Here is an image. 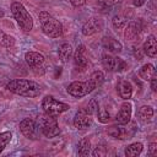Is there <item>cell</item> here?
<instances>
[{
  "label": "cell",
  "instance_id": "cell-25",
  "mask_svg": "<svg viewBox=\"0 0 157 157\" xmlns=\"http://www.w3.org/2000/svg\"><path fill=\"white\" fill-rule=\"evenodd\" d=\"M96 114H97V119H98V121H101V123H103V124L108 123L109 119H110V113H109L104 107H97V109H96Z\"/></svg>",
  "mask_w": 157,
  "mask_h": 157
},
{
  "label": "cell",
  "instance_id": "cell-14",
  "mask_svg": "<svg viewBox=\"0 0 157 157\" xmlns=\"http://www.w3.org/2000/svg\"><path fill=\"white\" fill-rule=\"evenodd\" d=\"M25 60L31 67H37L42 66V64L44 63V55L38 52H27L25 54Z\"/></svg>",
  "mask_w": 157,
  "mask_h": 157
},
{
  "label": "cell",
  "instance_id": "cell-6",
  "mask_svg": "<svg viewBox=\"0 0 157 157\" xmlns=\"http://www.w3.org/2000/svg\"><path fill=\"white\" fill-rule=\"evenodd\" d=\"M40 128H42V132L48 139L55 137L60 134V129H59L56 118L52 117L49 114H45L40 118Z\"/></svg>",
  "mask_w": 157,
  "mask_h": 157
},
{
  "label": "cell",
  "instance_id": "cell-27",
  "mask_svg": "<svg viewBox=\"0 0 157 157\" xmlns=\"http://www.w3.org/2000/svg\"><path fill=\"white\" fill-rule=\"evenodd\" d=\"M11 139H12V132L11 131L0 132V153L4 151V148L6 147V145L11 141Z\"/></svg>",
  "mask_w": 157,
  "mask_h": 157
},
{
  "label": "cell",
  "instance_id": "cell-26",
  "mask_svg": "<svg viewBox=\"0 0 157 157\" xmlns=\"http://www.w3.org/2000/svg\"><path fill=\"white\" fill-rule=\"evenodd\" d=\"M90 81L94 85L96 88L99 87V86L103 83V81H104V75H103V72L99 71V70L93 71V72L91 74V76H90Z\"/></svg>",
  "mask_w": 157,
  "mask_h": 157
},
{
  "label": "cell",
  "instance_id": "cell-13",
  "mask_svg": "<svg viewBox=\"0 0 157 157\" xmlns=\"http://www.w3.org/2000/svg\"><path fill=\"white\" fill-rule=\"evenodd\" d=\"M74 63H75V66L78 67V69H86L87 67V56H86V49H85V45H78L74 53Z\"/></svg>",
  "mask_w": 157,
  "mask_h": 157
},
{
  "label": "cell",
  "instance_id": "cell-16",
  "mask_svg": "<svg viewBox=\"0 0 157 157\" xmlns=\"http://www.w3.org/2000/svg\"><path fill=\"white\" fill-rule=\"evenodd\" d=\"M144 53L150 58L156 56V54H157V40H156L155 36L150 34L146 38V40L144 43Z\"/></svg>",
  "mask_w": 157,
  "mask_h": 157
},
{
  "label": "cell",
  "instance_id": "cell-24",
  "mask_svg": "<svg viewBox=\"0 0 157 157\" xmlns=\"http://www.w3.org/2000/svg\"><path fill=\"white\" fill-rule=\"evenodd\" d=\"M13 44H15L13 37L6 34V33L1 29V27H0V45H1V47H6V48H10V47H12Z\"/></svg>",
  "mask_w": 157,
  "mask_h": 157
},
{
  "label": "cell",
  "instance_id": "cell-19",
  "mask_svg": "<svg viewBox=\"0 0 157 157\" xmlns=\"http://www.w3.org/2000/svg\"><path fill=\"white\" fill-rule=\"evenodd\" d=\"M137 117L141 123H148L153 117V109L150 105H142L137 110Z\"/></svg>",
  "mask_w": 157,
  "mask_h": 157
},
{
  "label": "cell",
  "instance_id": "cell-30",
  "mask_svg": "<svg viewBox=\"0 0 157 157\" xmlns=\"http://www.w3.org/2000/svg\"><path fill=\"white\" fill-rule=\"evenodd\" d=\"M148 153L151 156H156L157 155V144L156 142H151L148 145Z\"/></svg>",
  "mask_w": 157,
  "mask_h": 157
},
{
  "label": "cell",
  "instance_id": "cell-9",
  "mask_svg": "<svg viewBox=\"0 0 157 157\" xmlns=\"http://www.w3.org/2000/svg\"><path fill=\"white\" fill-rule=\"evenodd\" d=\"M20 130L21 132L23 134L25 137L27 139H36V130H37V126H36V121L31 118H25L21 123H20Z\"/></svg>",
  "mask_w": 157,
  "mask_h": 157
},
{
  "label": "cell",
  "instance_id": "cell-5",
  "mask_svg": "<svg viewBox=\"0 0 157 157\" xmlns=\"http://www.w3.org/2000/svg\"><path fill=\"white\" fill-rule=\"evenodd\" d=\"M94 88H96L94 85L90 80H87V81H74V82H71L67 86L66 91L70 96H72L75 98H81V97H85L88 93H91Z\"/></svg>",
  "mask_w": 157,
  "mask_h": 157
},
{
  "label": "cell",
  "instance_id": "cell-3",
  "mask_svg": "<svg viewBox=\"0 0 157 157\" xmlns=\"http://www.w3.org/2000/svg\"><path fill=\"white\" fill-rule=\"evenodd\" d=\"M11 12H12L17 25L20 26V28L25 33L31 32V29L33 28V20H32V16L26 10V7L21 2L13 1L11 4Z\"/></svg>",
  "mask_w": 157,
  "mask_h": 157
},
{
  "label": "cell",
  "instance_id": "cell-15",
  "mask_svg": "<svg viewBox=\"0 0 157 157\" xmlns=\"http://www.w3.org/2000/svg\"><path fill=\"white\" fill-rule=\"evenodd\" d=\"M117 91H118L120 98H123V99H125V101L129 99V98H131V96H132V86H131V83H130L129 81H126V80H120V81L118 82V85H117Z\"/></svg>",
  "mask_w": 157,
  "mask_h": 157
},
{
  "label": "cell",
  "instance_id": "cell-10",
  "mask_svg": "<svg viewBox=\"0 0 157 157\" xmlns=\"http://www.w3.org/2000/svg\"><path fill=\"white\" fill-rule=\"evenodd\" d=\"M130 118H131V104L129 102H124L115 115V120L119 125H126L130 121Z\"/></svg>",
  "mask_w": 157,
  "mask_h": 157
},
{
  "label": "cell",
  "instance_id": "cell-12",
  "mask_svg": "<svg viewBox=\"0 0 157 157\" xmlns=\"http://www.w3.org/2000/svg\"><path fill=\"white\" fill-rule=\"evenodd\" d=\"M141 21L137 20V21H131L126 27H125V31H124V37L126 40H134L139 33L141 32Z\"/></svg>",
  "mask_w": 157,
  "mask_h": 157
},
{
  "label": "cell",
  "instance_id": "cell-23",
  "mask_svg": "<svg viewBox=\"0 0 157 157\" xmlns=\"http://www.w3.org/2000/svg\"><path fill=\"white\" fill-rule=\"evenodd\" d=\"M141 152H142V144L141 142H134L125 148V156L126 157H136Z\"/></svg>",
  "mask_w": 157,
  "mask_h": 157
},
{
  "label": "cell",
  "instance_id": "cell-7",
  "mask_svg": "<svg viewBox=\"0 0 157 157\" xmlns=\"http://www.w3.org/2000/svg\"><path fill=\"white\" fill-rule=\"evenodd\" d=\"M102 64L103 66L109 70V71H117L120 72L126 69V63L119 58V56H113L110 54H103L102 55Z\"/></svg>",
  "mask_w": 157,
  "mask_h": 157
},
{
  "label": "cell",
  "instance_id": "cell-18",
  "mask_svg": "<svg viewBox=\"0 0 157 157\" xmlns=\"http://www.w3.org/2000/svg\"><path fill=\"white\" fill-rule=\"evenodd\" d=\"M107 134L109 136L114 137V139H120V140H123V139H130L129 137L130 134L128 132V130L124 129V128H121V126H118V125H113V126L108 128L107 129Z\"/></svg>",
  "mask_w": 157,
  "mask_h": 157
},
{
  "label": "cell",
  "instance_id": "cell-1",
  "mask_svg": "<svg viewBox=\"0 0 157 157\" xmlns=\"http://www.w3.org/2000/svg\"><path fill=\"white\" fill-rule=\"evenodd\" d=\"M6 90L10 91L11 93L22 96V97H28L33 98L40 94L42 90L40 86L31 80H25V78H13L6 83Z\"/></svg>",
  "mask_w": 157,
  "mask_h": 157
},
{
  "label": "cell",
  "instance_id": "cell-22",
  "mask_svg": "<svg viewBox=\"0 0 157 157\" xmlns=\"http://www.w3.org/2000/svg\"><path fill=\"white\" fill-rule=\"evenodd\" d=\"M155 67L152 64H145L141 66V69L139 70V76L145 80V81H150V78L155 75Z\"/></svg>",
  "mask_w": 157,
  "mask_h": 157
},
{
  "label": "cell",
  "instance_id": "cell-21",
  "mask_svg": "<svg viewBox=\"0 0 157 157\" xmlns=\"http://www.w3.org/2000/svg\"><path fill=\"white\" fill-rule=\"evenodd\" d=\"M90 152H91V142H90V140L87 137L81 139L78 141V144H77V155L85 157V156H88Z\"/></svg>",
  "mask_w": 157,
  "mask_h": 157
},
{
  "label": "cell",
  "instance_id": "cell-4",
  "mask_svg": "<svg viewBox=\"0 0 157 157\" xmlns=\"http://www.w3.org/2000/svg\"><path fill=\"white\" fill-rule=\"evenodd\" d=\"M42 108L45 114H49L52 117H58L61 113L69 110V104L56 101L53 96H45L42 99Z\"/></svg>",
  "mask_w": 157,
  "mask_h": 157
},
{
  "label": "cell",
  "instance_id": "cell-8",
  "mask_svg": "<svg viewBox=\"0 0 157 157\" xmlns=\"http://www.w3.org/2000/svg\"><path fill=\"white\" fill-rule=\"evenodd\" d=\"M92 119L91 115L85 110V108H81L76 112L75 117H74V125L77 129H86L91 125Z\"/></svg>",
  "mask_w": 157,
  "mask_h": 157
},
{
  "label": "cell",
  "instance_id": "cell-20",
  "mask_svg": "<svg viewBox=\"0 0 157 157\" xmlns=\"http://www.w3.org/2000/svg\"><path fill=\"white\" fill-rule=\"evenodd\" d=\"M72 54V48L69 43H63L61 45H59L58 48V55H59V59L63 61V63H66L69 60V58L71 56Z\"/></svg>",
  "mask_w": 157,
  "mask_h": 157
},
{
  "label": "cell",
  "instance_id": "cell-33",
  "mask_svg": "<svg viewBox=\"0 0 157 157\" xmlns=\"http://www.w3.org/2000/svg\"><path fill=\"white\" fill-rule=\"evenodd\" d=\"M69 1L71 2V5H72V6L78 7V6H82V5L85 4V1H86V0H69Z\"/></svg>",
  "mask_w": 157,
  "mask_h": 157
},
{
  "label": "cell",
  "instance_id": "cell-32",
  "mask_svg": "<svg viewBox=\"0 0 157 157\" xmlns=\"http://www.w3.org/2000/svg\"><path fill=\"white\" fill-rule=\"evenodd\" d=\"M94 157H99V156H105V150H103V147H96V150L92 153Z\"/></svg>",
  "mask_w": 157,
  "mask_h": 157
},
{
  "label": "cell",
  "instance_id": "cell-29",
  "mask_svg": "<svg viewBox=\"0 0 157 157\" xmlns=\"http://www.w3.org/2000/svg\"><path fill=\"white\" fill-rule=\"evenodd\" d=\"M97 102H96V99H91L90 102H88V104H87V107L85 108V110L90 114V115H92L94 112H96V109H97Z\"/></svg>",
  "mask_w": 157,
  "mask_h": 157
},
{
  "label": "cell",
  "instance_id": "cell-2",
  "mask_svg": "<svg viewBox=\"0 0 157 157\" xmlns=\"http://www.w3.org/2000/svg\"><path fill=\"white\" fill-rule=\"evenodd\" d=\"M38 17H39V22H40L42 29H43V32L48 37L58 38V37H60L63 34V26H61V23L56 18H54L49 12L42 11V12H39Z\"/></svg>",
  "mask_w": 157,
  "mask_h": 157
},
{
  "label": "cell",
  "instance_id": "cell-35",
  "mask_svg": "<svg viewBox=\"0 0 157 157\" xmlns=\"http://www.w3.org/2000/svg\"><path fill=\"white\" fill-rule=\"evenodd\" d=\"M1 17H4V11L0 10V18H1Z\"/></svg>",
  "mask_w": 157,
  "mask_h": 157
},
{
  "label": "cell",
  "instance_id": "cell-11",
  "mask_svg": "<svg viewBox=\"0 0 157 157\" xmlns=\"http://www.w3.org/2000/svg\"><path fill=\"white\" fill-rule=\"evenodd\" d=\"M102 27H103L102 21L97 17H92L82 26V34L83 36H92L93 33L101 31Z\"/></svg>",
  "mask_w": 157,
  "mask_h": 157
},
{
  "label": "cell",
  "instance_id": "cell-28",
  "mask_svg": "<svg viewBox=\"0 0 157 157\" xmlns=\"http://www.w3.org/2000/svg\"><path fill=\"white\" fill-rule=\"evenodd\" d=\"M112 25H113V27L115 28V29H121V28H124L125 27V25H126V20H125V17H123V16H114L113 17V20H112Z\"/></svg>",
  "mask_w": 157,
  "mask_h": 157
},
{
  "label": "cell",
  "instance_id": "cell-34",
  "mask_svg": "<svg viewBox=\"0 0 157 157\" xmlns=\"http://www.w3.org/2000/svg\"><path fill=\"white\" fill-rule=\"evenodd\" d=\"M132 2H134V5H135V6H137V7H139V6H141V5H144V4H145V0H134Z\"/></svg>",
  "mask_w": 157,
  "mask_h": 157
},
{
  "label": "cell",
  "instance_id": "cell-17",
  "mask_svg": "<svg viewBox=\"0 0 157 157\" xmlns=\"http://www.w3.org/2000/svg\"><path fill=\"white\" fill-rule=\"evenodd\" d=\"M102 44L103 47L110 52V53H120L121 49H123V45L120 42H118L117 39L114 38H110V37H104L103 40H102Z\"/></svg>",
  "mask_w": 157,
  "mask_h": 157
},
{
  "label": "cell",
  "instance_id": "cell-31",
  "mask_svg": "<svg viewBox=\"0 0 157 157\" xmlns=\"http://www.w3.org/2000/svg\"><path fill=\"white\" fill-rule=\"evenodd\" d=\"M150 85H151V90L153 92H156L157 91V76H156V74L150 78Z\"/></svg>",
  "mask_w": 157,
  "mask_h": 157
}]
</instances>
